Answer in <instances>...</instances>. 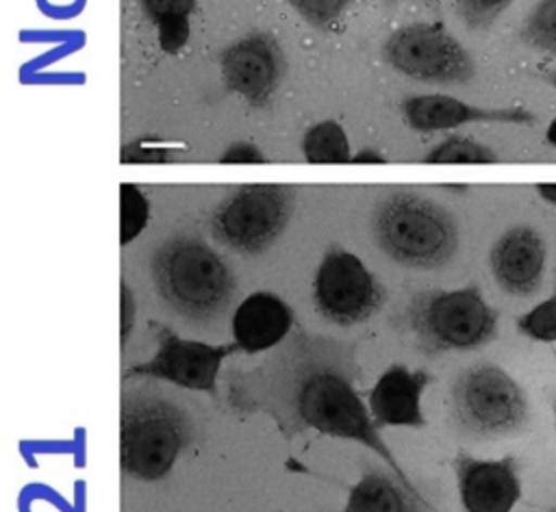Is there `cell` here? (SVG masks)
Returning <instances> with one entry per match:
<instances>
[{
  "mask_svg": "<svg viewBox=\"0 0 556 512\" xmlns=\"http://www.w3.org/2000/svg\"><path fill=\"white\" fill-rule=\"evenodd\" d=\"M426 163H434V165H486V163H495L497 154L469 137H458L452 135L447 139H443L441 143H437L426 156Z\"/></svg>",
  "mask_w": 556,
  "mask_h": 512,
  "instance_id": "19",
  "label": "cell"
},
{
  "mask_svg": "<svg viewBox=\"0 0 556 512\" xmlns=\"http://www.w3.org/2000/svg\"><path fill=\"white\" fill-rule=\"evenodd\" d=\"M139 4L143 13L154 24H159L167 17H189L195 7V0H139Z\"/></svg>",
  "mask_w": 556,
  "mask_h": 512,
  "instance_id": "26",
  "label": "cell"
},
{
  "mask_svg": "<svg viewBox=\"0 0 556 512\" xmlns=\"http://www.w3.org/2000/svg\"><path fill=\"white\" fill-rule=\"evenodd\" d=\"M430 382L432 375L424 369H408L406 364L387 367L367 395V408L376 427H426L421 395Z\"/></svg>",
  "mask_w": 556,
  "mask_h": 512,
  "instance_id": "15",
  "label": "cell"
},
{
  "mask_svg": "<svg viewBox=\"0 0 556 512\" xmlns=\"http://www.w3.org/2000/svg\"><path fill=\"white\" fill-rule=\"evenodd\" d=\"M291 306L269 291L250 293L232 315V338L245 354L276 347L293 328Z\"/></svg>",
  "mask_w": 556,
  "mask_h": 512,
  "instance_id": "16",
  "label": "cell"
},
{
  "mask_svg": "<svg viewBox=\"0 0 556 512\" xmlns=\"http://www.w3.org/2000/svg\"><path fill=\"white\" fill-rule=\"evenodd\" d=\"M452 466L465 512H510L521 497L519 464L513 456L480 460L458 451Z\"/></svg>",
  "mask_w": 556,
  "mask_h": 512,
  "instance_id": "12",
  "label": "cell"
},
{
  "mask_svg": "<svg viewBox=\"0 0 556 512\" xmlns=\"http://www.w3.org/2000/svg\"><path fill=\"white\" fill-rule=\"evenodd\" d=\"M302 152L308 163H350L352 148L341 124L324 119L313 124L302 137Z\"/></svg>",
  "mask_w": 556,
  "mask_h": 512,
  "instance_id": "18",
  "label": "cell"
},
{
  "mask_svg": "<svg viewBox=\"0 0 556 512\" xmlns=\"http://www.w3.org/2000/svg\"><path fill=\"white\" fill-rule=\"evenodd\" d=\"M156 351L152 358L128 367L122 380L132 377H154L178 384L191 391H204L208 395L217 393V375L222 362L241 351L239 345H208L202 341H187L167 328L156 330Z\"/></svg>",
  "mask_w": 556,
  "mask_h": 512,
  "instance_id": "10",
  "label": "cell"
},
{
  "mask_svg": "<svg viewBox=\"0 0 556 512\" xmlns=\"http://www.w3.org/2000/svg\"><path fill=\"white\" fill-rule=\"evenodd\" d=\"M510 2L513 0H454V13L469 30H484L510 7Z\"/></svg>",
  "mask_w": 556,
  "mask_h": 512,
  "instance_id": "24",
  "label": "cell"
},
{
  "mask_svg": "<svg viewBox=\"0 0 556 512\" xmlns=\"http://www.w3.org/2000/svg\"><path fill=\"white\" fill-rule=\"evenodd\" d=\"M150 219V202L146 193L130 182L119 187V243H132Z\"/></svg>",
  "mask_w": 556,
  "mask_h": 512,
  "instance_id": "20",
  "label": "cell"
},
{
  "mask_svg": "<svg viewBox=\"0 0 556 512\" xmlns=\"http://www.w3.org/2000/svg\"><path fill=\"white\" fill-rule=\"evenodd\" d=\"M554 423H556V401H554Z\"/></svg>",
  "mask_w": 556,
  "mask_h": 512,
  "instance_id": "32",
  "label": "cell"
},
{
  "mask_svg": "<svg viewBox=\"0 0 556 512\" xmlns=\"http://www.w3.org/2000/svg\"><path fill=\"white\" fill-rule=\"evenodd\" d=\"M371 234L393 263L421 271L447 265L458 249L454 215L408 189L380 197L371 213Z\"/></svg>",
  "mask_w": 556,
  "mask_h": 512,
  "instance_id": "3",
  "label": "cell"
},
{
  "mask_svg": "<svg viewBox=\"0 0 556 512\" xmlns=\"http://www.w3.org/2000/svg\"><path fill=\"white\" fill-rule=\"evenodd\" d=\"M341 512H437V508L424 495L404 488L395 475L367 471L350 488Z\"/></svg>",
  "mask_w": 556,
  "mask_h": 512,
  "instance_id": "17",
  "label": "cell"
},
{
  "mask_svg": "<svg viewBox=\"0 0 556 512\" xmlns=\"http://www.w3.org/2000/svg\"><path fill=\"white\" fill-rule=\"evenodd\" d=\"M534 191L539 193V197H541L545 204L556 206V182H541V184L534 187Z\"/></svg>",
  "mask_w": 556,
  "mask_h": 512,
  "instance_id": "30",
  "label": "cell"
},
{
  "mask_svg": "<svg viewBox=\"0 0 556 512\" xmlns=\"http://www.w3.org/2000/svg\"><path fill=\"white\" fill-rule=\"evenodd\" d=\"M382 56L397 74L428 85H467L476 65L465 46L443 24H408L393 30Z\"/></svg>",
  "mask_w": 556,
  "mask_h": 512,
  "instance_id": "8",
  "label": "cell"
},
{
  "mask_svg": "<svg viewBox=\"0 0 556 512\" xmlns=\"http://www.w3.org/2000/svg\"><path fill=\"white\" fill-rule=\"evenodd\" d=\"M193 440L191 417L148 391H124L119 408V464L137 482H159Z\"/></svg>",
  "mask_w": 556,
  "mask_h": 512,
  "instance_id": "4",
  "label": "cell"
},
{
  "mask_svg": "<svg viewBox=\"0 0 556 512\" xmlns=\"http://www.w3.org/2000/svg\"><path fill=\"white\" fill-rule=\"evenodd\" d=\"M354 163H365V165H371V163H384V156L380 152H376L374 148H363L358 154L352 156Z\"/></svg>",
  "mask_w": 556,
  "mask_h": 512,
  "instance_id": "29",
  "label": "cell"
},
{
  "mask_svg": "<svg viewBox=\"0 0 556 512\" xmlns=\"http://www.w3.org/2000/svg\"><path fill=\"white\" fill-rule=\"evenodd\" d=\"M317 312L341 328L365 323L384 302L382 284L350 249L330 245L313 278Z\"/></svg>",
  "mask_w": 556,
  "mask_h": 512,
  "instance_id": "9",
  "label": "cell"
},
{
  "mask_svg": "<svg viewBox=\"0 0 556 512\" xmlns=\"http://www.w3.org/2000/svg\"><path fill=\"white\" fill-rule=\"evenodd\" d=\"M549 512H556V508H552V510H549Z\"/></svg>",
  "mask_w": 556,
  "mask_h": 512,
  "instance_id": "33",
  "label": "cell"
},
{
  "mask_svg": "<svg viewBox=\"0 0 556 512\" xmlns=\"http://www.w3.org/2000/svg\"><path fill=\"white\" fill-rule=\"evenodd\" d=\"M224 85L252 106H265L285 74L280 46L263 33H252L230 43L219 56Z\"/></svg>",
  "mask_w": 556,
  "mask_h": 512,
  "instance_id": "11",
  "label": "cell"
},
{
  "mask_svg": "<svg viewBox=\"0 0 556 512\" xmlns=\"http://www.w3.org/2000/svg\"><path fill=\"white\" fill-rule=\"evenodd\" d=\"M119 297H122V347H124V345H126V341H128V334H130V330H132L135 312H137L132 291H130V286H128L124 280H122Z\"/></svg>",
  "mask_w": 556,
  "mask_h": 512,
  "instance_id": "28",
  "label": "cell"
},
{
  "mask_svg": "<svg viewBox=\"0 0 556 512\" xmlns=\"http://www.w3.org/2000/svg\"><path fill=\"white\" fill-rule=\"evenodd\" d=\"M517 330L536 343H556V291L517 317Z\"/></svg>",
  "mask_w": 556,
  "mask_h": 512,
  "instance_id": "22",
  "label": "cell"
},
{
  "mask_svg": "<svg viewBox=\"0 0 556 512\" xmlns=\"http://www.w3.org/2000/svg\"><path fill=\"white\" fill-rule=\"evenodd\" d=\"M547 247L532 226H513L504 230L489 252V267L497 286L515 297L534 295L545 276Z\"/></svg>",
  "mask_w": 556,
  "mask_h": 512,
  "instance_id": "13",
  "label": "cell"
},
{
  "mask_svg": "<svg viewBox=\"0 0 556 512\" xmlns=\"http://www.w3.org/2000/svg\"><path fill=\"white\" fill-rule=\"evenodd\" d=\"M222 163H243V165H250V163H263L265 161V154L254 145V143H248V141H237V143H230L224 154L219 156Z\"/></svg>",
  "mask_w": 556,
  "mask_h": 512,
  "instance_id": "27",
  "label": "cell"
},
{
  "mask_svg": "<svg viewBox=\"0 0 556 512\" xmlns=\"http://www.w3.org/2000/svg\"><path fill=\"white\" fill-rule=\"evenodd\" d=\"M450 417L467 436H508L526 427L530 404L510 373L497 364L478 362L454 377L450 386Z\"/></svg>",
  "mask_w": 556,
  "mask_h": 512,
  "instance_id": "6",
  "label": "cell"
},
{
  "mask_svg": "<svg viewBox=\"0 0 556 512\" xmlns=\"http://www.w3.org/2000/svg\"><path fill=\"white\" fill-rule=\"evenodd\" d=\"M404 121L417 132L452 130L473 121L534 124L536 115L526 106H476L445 93L410 95L402 102Z\"/></svg>",
  "mask_w": 556,
  "mask_h": 512,
  "instance_id": "14",
  "label": "cell"
},
{
  "mask_svg": "<svg viewBox=\"0 0 556 512\" xmlns=\"http://www.w3.org/2000/svg\"><path fill=\"white\" fill-rule=\"evenodd\" d=\"M404 325L428 354L469 351L495 338L497 310L476 284L452 291H424L408 302Z\"/></svg>",
  "mask_w": 556,
  "mask_h": 512,
  "instance_id": "5",
  "label": "cell"
},
{
  "mask_svg": "<svg viewBox=\"0 0 556 512\" xmlns=\"http://www.w3.org/2000/svg\"><path fill=\"white\" fill-rule=\"evenodd\" d=\"M291 213V189L245 184L217 204L211 215V234L235 254L258 256L280 239Z\"/></svg>",
  "mask_w": 556,
  "mask_h": 512,
  "instance_id": "7",
  "label": "cell"
},
{
  "mask_svg": "<svg viewBox=\"0 0 556 512\" xmlns=\"http://www.w3.org/2000/svg\"><path fill=\"white\" fill-rule=\"evenodd\" d=\"M541 78H543L549 87L556 89V72H545V74H541Z\"/></svg>",
  "mask_w": 556,
  "mask_h": 512,
  "instance_id": "31",
  "label": "cell"
},
{
  "mask_svg": "<svg viewBox=\"0 0 556 512\" xmlns=\"http://www.w3.org/2000/svg\"><path fill=\"white\" fill-rule=\"evenodd\" d=\"M291 9L311 26L319 30H330L350 9L352 0H287Z\"/></svg>",
  "mask_w": 556,
  "mask_h": 512,
  "instance_id": "23",
  "label": "cell"
},
{
  "mask_svg": "<svg viewBox=\"0 0 556 512\" xmlns=\"http://www.w3.org/2000/svg\"><path fill=\"white\" fill-rule=\"evenodd\" d=\"M191 35V24L189 17H167L161 20L156 24V37H159V46L163 52L167 54H176L180 52Z\"/></svg>",
  "mask_w": 556,
  "mask_h": 512,
  "instance_id": "25",
  "label": "cell"
},
{
  "mask_svg": "<svg viewBox=\"0 0 556 512\" xmlns=\"http://www.w3.org/2000/svg\"><path fill=\"white\" fill-rule=\"evenodd\" d=\"M354 380L352 351L326 345L300 347L291 360L232 382L228 401L241 414L265 412L287 438L315 430L356 440L380 456L404 488L421 495L384 445Z\"/></svg>",
  "mask_w": 556,
  "mask_h": 512,
  "instance_id": "1",
  "label": "cell"
},
{
  "mask_svg": "<svg viewBox=\"0 0 556 512\" xmlns=\"http://www.w3.org/2000/svg\"><path fill=\"white\" fill-rule=\"evenodd\" d=\"M150 278L167 308L195 323L222 315L237 291L228 263L193 236H172L154 247Z\"/></svg>",
  "mask_w": 556,
  "mask_h": 512,
  "instance_id": "2",
  "label": "cell"
},
{
  "mask_svg": "<svg viewBox=\"0 0 556 512\" xmlns=\"http://www.w3.org/2000/svg\"><path fill=\"white\" fill-rule=\"evenodd\" d=\"M521 37L530 48L556 54V0H539L534 4L523 22Z\"/></svg>",
  "mask_w": 556,
  "mask_h": 512,
  "instance_id": "21",
  "label": "cell"
}]
</instances>
